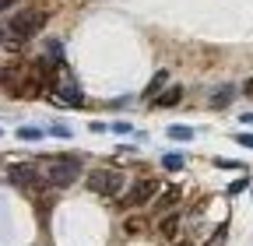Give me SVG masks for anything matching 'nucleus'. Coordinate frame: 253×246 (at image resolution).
I'll use <instances>...</instances> for the list:
<instances>
[{
    "label": "nucleus",
    "instance_id": "f257e3e1",
    "mask_svg": "<svg viewBox=\"0 0 253 246\" xmlns=\"http://www.w3.org/2000/svg\"><path fill=\"white\" fill-rule=\"evenodd\" d=\"M39 165V179L49 183V187H71V183L81 176V159H46V162H36Z\"/></svg>",
    "mask_w": 253,
    "mask_h": 246
},
{
    "label": "nucleus",
    "instance_id": "f03ea898",
    "mask_svg": "<svg viewBox=\"0 0 253 246\" xmlns=\"http://www.w3.org/2000/svg\"><path fill=\"white\" fill-rule=\"evenodd\" d=\"M42 25H46V11H42V7H25V11H18V14L11 18L7 32L14 36V42H28Z\"/></svg>",
    "mask_w": 253,
    "mask_h": 246
},
{
    "label": "nucleus",
    "instance_id": "7ed1b4c3",
    "mask_svg": "<svg viewBox=\"0 0 253 246\" xmlns=\"http://www.w3.org/2000/svg\"><path fill=\"white\" fill-rule=\"evenodd\" d=\"M88 187H91L95 194H102V197H116L120 187H123V176L113 172V169H95V172L88 176Z\"/></svg>",
    "mask_w": 253,
    "mask_h": 246
},
{
    "label": "nucleus",
    "instance_id": "20e7f679",
    "mask_svg": "<svg viewBox=\"0 0 253 246\" xmlns=\"http://www.w3.org/2000/svg\"><path fill=\"white\" fill-rule=\"evenodd\" d=\"M158 194V179H151V176H141L134 187H130V194L123 197V207H141V204H148L151 197Z\"/></svg>",
    "mask_w": 253,
    "mask_h": 246
},
{
    "label": "nucleus",
    "instance_id": "39448f33",
    "mask_svg": "<svg viewBox=\"0 0 253 246\" xmlns=\"http://www.w3.org/2000/svg\"><path fill=\"white\" fill-rule=\"evenodd\" d=\"M56 99L63 102V106H84V95H81V88L78 84H71L67 78L60 74V81H56Z\"/></svg>",
    "mask_w": 253,
    "mask_h": 246
},
{
    "label": "nucleus",
    "instance_id": "423d86ee",
    "mask_svg": "<svg viewBox=\"0 0 253 246\" xmlns=\"http://www.w3.org/2000/svg\"><path fill=\"white\" fill-rule=\"evenodd\" d=\"M36 179H39V165H36V162L11 165V183H14V187H32Z\"/></svg>",
    "mask_w": 253,
    "mask_h": 246
},
{
    "label": "nucleus",
    "instance_id": "0eeeda50",
    "mask_svg": "<svg viewBox=\"0 0 253 246\" xmlns=\"http://www.w3.org/2000/svg\"><path fill=\"white\" fill-rule=\"evenodd\" d=\"M232 95H236V88H232V84H221L214 95H211V106H214V109H225V106L232 102Z\"/></svg>",
    "mask_w": 253,
    "mask_h": 246
},
{
    "label": "nucleus",
    "instance_id": "6e6552de",
    "mask_svg": "<svg viewBox=\"0 0 253 246\" xmlns=\"http://www.w3.org/2000/svg\"><path fill=\"white\" fill-rule=\"evenodd\" d=\"M14 91H18L21 99H36L39 91H42V84H39L36 78H28V81H18V84H14Z\"/></svg>",
    "mask_w": 253,
    "mask_h": 246
},
{
    "label": "nucleus",
    "instance_id": "1a4fd4ad",
    "mask_svg": "<svg viewBox=\"0 0 253 246\" xmlns=\"http://www.w3.org/2000/svg\"><path fill=\"white\" fill-rule=\"evenodd\" d=\"M158 232H162L166 239H176V232H179V214H169V218H162V222H158Z\"/></svg>",
    "mask_w": 253,
    "mask_h": 246
},
{
    "label": "nucleus",
    "instance_id": "9d476101",
    "mask_svg": "<svg viewBox=\"0 0 253 246\" xmlns=\"http://www.w3.org/2000/svg\"><path fill=\"white\" fill-rule=\"evenodd\" d=\"M166 81H169V74H166V71H158V74L151 78V84H148L144 95H148V99H158V95H162V88H166Z\"/></svg>",
    "mask_w": 253,
    "mask_h": 246
},
{
    "label": "nucleus",
    "instance_id": "9b49d317",
    "mask_svg": "<svg viewBox=\"0 0 253 246\" xmlns=\"http://www.w3.org/2000/svg\"><path fill=\"white\" fill-rule=\"evenodd\" d=\"M176 201H179V187H169V190L158 194V204H155V207H158V211H169Z\"/></svg>",
    "mask_w": 253,
    "mask_h": 246
},
{
    "label": "nucleus",
    "instance_id": "f8f14e48",
    "mask_svg": "<svg viewBox=\"0 0 253 246\" xmlns=\"http://www.w3.org/2000/svg\"><path fill=\"white\" fill-rule=\"evenodd\" d=\"M179 95H183V88H179V84H172V88H166L162 95H158V106H176V102H179Z\"/></svg>",
    "mask_w": 253,
    "mask_h": 246
},
{
    "label": "nucleus",
    "instance_id": "ddd939ff",
    "mask_svg": "<svg viewBox=\"0 0 253 246\" xmlns=\"http://www.w3.org/2000/svg\"><path fill=\"white\" fill-rule=\"evenodd\" d=\"M186 165V159L183 155H176V151H169V155H162V169H169V172H179Z\"/></svg>",
    "mask_w": 253,
    "mask_h": 246
},
{
    "label": "nucleus",
    "instance_id": "4468645a",
    "mask_svg": "<svg viewBox=\"0 0 253 246\" xmlns=\"http://www.w3.org/2000/svg\"><path fill=\"white\" fill-rule=\"evenodd\" d=\"M169 137H172V141H190V137H194V130H190V127H179V123H176V127H169Z\"/></svg>",
    "mask_w": 253,
    "mask_h": 246
},
{
    "label": "nucleus",
    "instance_id": "2eb2a0df",
    "mask_svg": "<svg viewBox=\"0 0 253 246\" xmlns=\"http://www.w3.org/2000/svg\"><path fill=\"white\" fill-rule=\"evenodd\" d=\"M18 137H21V141H39V137H42V130H39V127H21V130H18Z\"/></svg>",
    "mask_w": 253,
    "mask_h": 246
},
{
    "label": "nucleus",
    "instance_id": "dca6fc26",
    "mask_svg": "<svg viewBox=\"0 0 253 246\" xmlns=\"http://www.w3.org/2000/svg\"><path fill=\"white\" fill-rule=\"evenodd\" d=\"M49 134H53V137H71V127H63V123H53Z\"/></svg>",
    "mask_w": 253,
    "mask_h": 246
},
{
    "label": "nucleus",
    "instance_id": "f3484780",
    "mask_svg": "<svg viewBox=\"0 0 253 246\" xmlns=\"http://www.w3.org/2000/svg\"><path fill=\"white\" fill-rule=\"evenodd\" d=\"M123 229H126V232H141V229H144V222H141V218H126V225H123Z\"/></svg>",
    "mask_w": 253,
    "mask_h": 246
},
{
    "label": "nucleus",
    "instance_id": "a211bd4d",
    "mask_svg": "<svg viewBox=\"0 0 253 246\" xmlns=\"http://www.w3.org/2000/svg\"><path fill=\"white\" fill-rule=\"evenodd\" d=\"M236 141H239V144H246V148H253V134H243V130H239V134H236Z\"/></svg>",
    "mask_w": 253,
    "mask_h": 246
},
{
    "label": "nucleus",
    "instance_id": "6ab92c4d",
    "mask_svg": "<svg viewBox=\"0 0 253 246\" xmlns=\"http://www.w3.org/2000/svg\"><path fill=\"white\" fill-rule=\"evenodd\" d=\"M246 187H250V179H236V183H232V194H239V190H246Z\"/></svg>",
    "mask_w": 253,
    "mask_h": 246
},
{
    "label": "nucleus",
    "instance_id": "aec40b11",
    "mask_svg": "<svg viewBox=\"0 0 253 246\" xmlns=\"http://www.w3.org/2000/svg\"><path fill=\"white\" fill-rule=\"evenodd\" d=\"M243 91H246V95H253V78H250V81L243 84Z\"/></svg>",
    "mask_w": 253,
    "mask_h": 246
},
{
    "label": "nucleus",
    "instance_id": "412c9836",
    "mask_svg": "<svg viewBox=\"0 0 253 246\" xmlns=\"http://www.w3.org/2000/svg\"><path fill=\"white\" fill-rule=\"evenodd\" d=\"M14 4V0H0V11H4V7H11Z\"/></svg>",
    "mask_w": 253,
    "mask_h": 246
},
{
    "label": "nucleus",
    "instance_id": "4be33fe9",
    "mask_svg": "<svg viewBox=\"0 0 253 246\" xmlns=\"http://www.w3.org/2000/svg\"><path fill=\"white\" fill-rule=\"evenodd\" d=\"M0 36H4V28H0Z\"/></svg>",
    "mask_w": 253,
    "mask_h": 246
},
{
    "label": "nucleus",
    "instance_id": "5701e85b",
    "mask_svg": "<svg viewBox=\"0 0 253 246\" xmlns=\"http://www.w3.org/2000/svg\"><path fill=\"white\" fill-rule=\"evenodd\" d=\"M186 246H190V243H186Z\"/></svg>",
    "mask_w": 253,
    "mask_h": 246
}]
</instances>
